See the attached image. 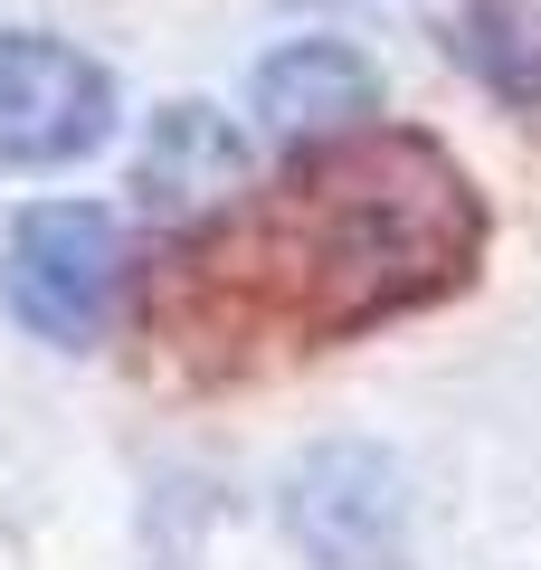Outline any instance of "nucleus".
Segmentation results:
<instances>
[{
    "label": "nucleus",
    "instance_id": "20e7f679",
    "mask_svg": "<svg viewBox=\"0 0 541 570\" xmlns=\"http://www.w3.org/2000/svg\"><path fill=\"white\" fill-rule=\"evenodd\" d=\"M247 96L276 142H323V134H361V115L381 105V67L352 39H285Z\"/></svg>",
    "mask_w": 541,
    "mask_h": 570
},
{
    "label": "nucleus",
    "instance_id": "f257e3e1",
    "mask_svg": "<svg viewBox=\"0 0 541 570\" xmlns=\"http://www.w3.org/2000/svg\"><path fill=\"white\" fill-rule=\"evenodd\" d=\"M475 247L484 200L437 142L352 134L161 276V333L190 352L238 333H361L465 285Z\"/></svg>",
    "mask_w": 541,
    "mask_h": 570
},
{
    "label": "nucleus",
    "instance_id": "7ed1b4c3",
    "mask_svg": "<svg viewBox=\"0 0 541 570\" xmlns=\"http://www.w3.org/2000/svg\"><path fill=\"white\" fill-rule=\"evenodd\" d=\"M115 134V77L48 29H0V163L67 171Z\"/></svg>",
    "mask_w": 541,
    "mask_h": 570
},
{
    "label": "nucleus",
    "instance_id": "f03ea898",
    "mask_svg": "<svg viewBox=\"0 0 541 570\" xmlns=\"http://www.w3.org/2000/svg\"><path fill=\"white\" fill-rule=\"evenodd\" d=\"M0 295L39 343L86 352L105 324H115L124 295V228L105 219L96 200H39L10 228V257H0Z\"/></svg>",
    "mask_w": 541,
    "mask_h": 570
},
{
    "label": "nucleus",
    "instance_id": "423d86ee",
    "mask_svg": "<svg viewBox=\"0 0 541 570\" xmlns=\"http://www.w3.org/2000/svg\"><path fill=\"white\" fill-rule=\"evenodd\" d=\"M134 181H142L153 209H209L219 190L247 181V134L228 115H209V105H161Z\"/></svg>",
    "mask_w": 541,
    "mask_h": 570
},
{
    "label": "nucleus",
    "instance_id": "39448f33",
    "mask_svg": "<svg viewBox=\"0 0 541 570\" xmlns=\"http://www.w3.org/2000/svg\"><path fill=\"white\" fill-rule=\"evenodd\" d=\"M295 532L314 561L333 570H361V561H381L390 532H400V475H390V456L371 448H323L314 466L295 475Z\"/></svg>",
    "mask_w": 541,
    "mask_h": 570
}]
</instances>
